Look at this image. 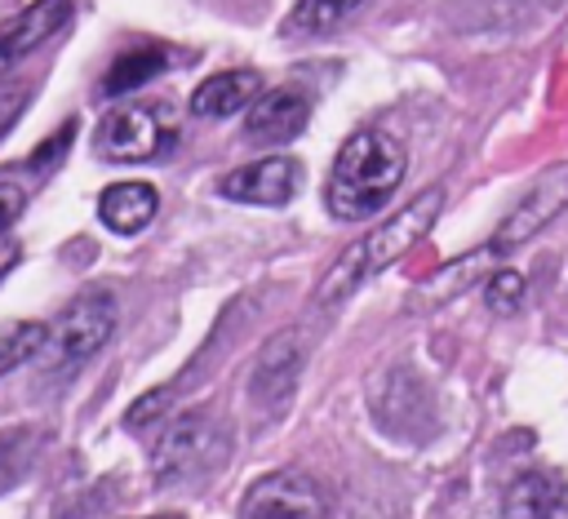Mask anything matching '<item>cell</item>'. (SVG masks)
Returning <instances> with one entry per match:
<instances>
[{
	"label": "cell",
	"mask_w": 568,
	"mask_h": 519,
	"mask_svg": "<svg viewBox=\"0 0 568 519\" xmlns=\"http://www.w3.org/2000/svg\"><path fill=\"white\" fill-rule=\"evenodd\" d=\"M173 67V58L164 53V49H155V44H142V49H129V53H120L111 67H106V75H102V98H124V93H138L142 84H151L160 71H169Z\"/></svg>",
	"instance_id": "9a60e30c"
},
{
	"label": "cell",
	"mask_w": 568,
	"mask_h": 519,
	"mask_svg": "<svg viewBox=\"0 0 568 519\" xmlns=\"http://www.w3.org/2000/svg\"><path fill=\"white\" fill-rule=\"evenodd\" d=\"M306 120H311V93L297 84H280L248 102L244 138L257 146H280V142H293L306 129Z\"/></svg>",
	"instance_id": "ba28073f"
},
{
	"label": "cell",
	"mask_w": 568,
	"mask_h": 519,
	"mask_svg": "<svg viewBox=\"0 0 568 519\" xmlns=\"http://www.w3.org/2000/svg\"><path fill=\"white\" fill-rule=\"evenodd\" d=\"M155 519H182V515H155Z\"/></svg>",
	"instance_id": "603a6c76"
},
{
	"label": "cell",
	"mask_w": 568,
	"mask_h": 519,
	"mask_svg": "<svg viewBox=\"0 0 568 519\" xmlns=\"http://www.w3.org/2000/svg\"><path fill=\"white\" fill-rule=\"evenodd\" d=\"M302 368V355L293 346V333H280L266 342L257 368H253V399H266V404H280L288 390H293V377Z\"/></svg>",
	"instance_id": "5bb4252c"
},
{
	"label": "cell",
	"mask_w": 568,
	"mask_h": 519,
	"mask_svg": "<svg viewBox=\"0 0 568 519\" xmlns=\"http://www.w3.org/2000/svg\"><path fill=\"white\" fill-rule=\"evenodd\" d=\"M27 200H31V182L18 177V173H0V235L13 231V222L27 208Z\"/></svg>",
	"instance_id": "d6986e66"
},
{
	"label": "cell",
	"mask_w": 568,
	"mask_h": 519,
	"mask_svg": "<svg viewBox=\"0 0 568 519\" xmlns=\"http://www.w3.org/2000/svg\"><path fill=\"white\" fill-rule=\"evenodd\" d=\"M160 208V191L151 182H111L102 195H98V217L106 231L115 235H133L142 231Z\"/></svg>",
	"instance_id": "7c38bea8"
},
{
	"label": "cell",
	"mask_w": 568,
	"mask_h": 519,
	"mask_svg": "<svg viewBox=\"0 0 568 519\" xmlns=\"http://www.w3.org/2000/svg\"><path fill=\"white\" fill-rule=\"evenodd\" d=\"M501 519H568V488L550 470L515 475L501 492Z\"/></svg>",
	"instance_id": "30bf717a"
},
{
	"label": "cell",
	"mask_w": 568,
	"mask_h": 519,
	"mask_svg": "<svg viewBox=\"0 0 568 519\" xmlns=\"http://www.w3.org/2000/svg\"><path fill=\"white\" fill-rule=\"evenodd\" d=\"M18 253H22V248H18V240H13V235H0V279L9 275V266L18 262Z\"/></svg>",
	"instance_id": "7402d4cb"
},
{
	"label": "cell",
	"mask_w": 568,
	"mask_h": 519,
	"mask_svg": "<svg viewBox=\"0 0 568 519\" xmlns=\"http://www.w3.org/2000/svg\"><path fill=\"white\" fill-rule=\"evenodd\" d=\"M36 430H4L0 435V492L9 488V484H18V475H27V466H31V457H36Z\"/></svg>",
	"instance_id": "ac0fdd59"
},
{
	"label": "cell",
	"mask_w": 568,
	"mask_h": 519,
	"mask_svg": "<svg viewBox=\"0 0 568 519\" xmlns=\"http://www.w3.org/2000/svg\"><path fill=\"white\" fill-rule=\"evenodd\" d=\"M297 186H302V160H293V155H266V160H253V164L217 177V195H226L235 204H266V208L288 204L297 195Z\"/></svg>",
	"instance_id": "52a82bcc"
},
{
	"label": "cell",
	"mask_w": 568,
	"mask_h": 519,
	"mask_svg": "<svg viewBox=\"0 0 568 519\" xmlns=\"http://www.w3.org/2000/svg\"><path fill=\"white\" fill-rule=\"evenodd\" d=\"M67 18H71V0H31L13 18H4L0 22V67H13L27 53H36L44 40H53L67 27Z\"/></svg>",
	"instance_id": "9c48e42d"
},
{
	"label": "cell",
	"mask_w": 568,
	"mask_h": 519,
	"mask_svg": "<svg viewBox=\"0 0 568 519\" xmlns=\"http://www.w3.org/2000/svg\"><path fill=\"white\" fill-rule=\"evenodd\" d=\"M568 208V164H555L550 173H541L524 200H515V208L501 217V226L493 231V253H510L519 244H528L532 235H541L559 213Z\"/></svg>",
	"instance_id": "5b68a950"
},
{
	"label": "cell",
	"mask_w": 568,
	"mask_h": 519,
	"mask_svg": "<svg viewBox=\"0 0 568 519\" xmlns=\"http://www.w3.org/2000/svg\"><path fill=\"white\" fill-rule=\"evenodd\" d=\"M404 169H408V155H404V146L390 133H382V129H355L337 146V160H333L328 182H324L328 213L337 222H364V217H373L395 195V186L404 182Z\"/></svg>",
	"instance_id": "6da1fadb"
},
{
	"label": "cell",
	"mask_w": 568,
	"mask_h": 519,
	"mask_svg": "<svg viewBox=\"0 0 568 519\" xmlns=\"http://www.w3.org/2000/svg\"><path fill=\"white\" fill-rule=\"evenodd\" d=\"M44 337H49V324H40V319H13V324H0V377L13 373L18 364L36 359L40 346H44Z\"/></svg>",
	"instance_id": "e0dca14e"
},
{
	"label": "cell",
	"mask_w": 568,
	"mask_h": 519,
	"mask_svg": "<svg viewBox=\"0 0 568 519\" xmlns=\"http://www.w3.org/2000/svg\"><path fill=\"white\" fill-rule=\"evenodd\" d=\"M484 302H488L493 311H515V306L524 302V275H519V271H497V275L488 279V288H484Z\"/></svg>",
	"instance_id": "ffe728a7"
},
{
	"label": "cell",
	"mask_w": 568,
	"mask_h": 519,
	"mask_svg": "<svg viewBox=\"0 0 568 519\" xmlns=\"http://www.w3.org/2000/svg\"><path fill=\"white\" fill-rule=\"evenodd\" d=\"M324 488L302 470H271L240 501V519H324Z\"/></svg>",
	"instance_id": "8992f818"
},
{
	"label": "cell",
	"mask_w": 568,
	"mask_h": 519,
	"mask_svg": "<svg viewBox=\"0 0 568 519\" xmlns=\"http://www.w3.org/2000/svg\"><path fill=\"white\" fill-rule=\"evenodd\" d=\"M169 142H173L169 115L155 111V106H146V102H124V106L106 111L102 124H98V133H93V151L102 160H115V164L155 160Z\"/></svg>",
	"instance_id": "277c9868"
},
{
	"label": "cell",
	"mask_w": 568,
	"mask_h": 519,
	"mask_svg": "<svg viewBox=\"0 0 568 519\" xmlns=\"http://www.w3.org/2000/svg\"><path fill=\"white\" fill-rule=\"evenodd\" d=\"M439 208H444V186H426L417 200H408L399 213H390L382 226H373V235H359L355 244H346L337 253V262L324 271L320 288H315V306H333V302L351 297L364 279H373L377 271L399 262L435 226Z\"/></svg>",
	"instance_id": "7a4b0ae2"
},
{
	"label": "cell",
	"mask_w": 568,
	"mask_h": 519,
	"mask_svg": "<svg viewBox=\"0 0 568 519\" xmlns=\"http://www.w3.org/2000/svg\"><path fill=\"white\" fill-rule=\"evenodd\" d=\"M262 93V75L253 67H231L209 75L195 93H191V111L200 120H231L235 111H244L253 98Z\"/></svg>",
	"instance_id": "8fae6325"
},
{
	"label": "cell",
	"mask_w": 568,
	"mask_h": 519,
	"mask_svg": "<svg viewBox=\"0 0 568 519\" xmlns=\"http://www.w3.org/2000/svg\"><path fill=\"white\" fill-rule=\"evenodd\" d=\"M27 98H31L27 84H18V80H4V84H0V138L18 124V115L27 111Z\"/></svg>",
	"instance_id": "44dd1931"
},
{
	"label": "cell",
	"mask_w": 568,
	"mask_h": 519,
	"mask_svg": "<svg viewBox=\"0 0 568 519\" xmlns=\"http://www.w3.org/2000/svg\"><path fill=\"white\" fill-rule=\"evenodd\" d=\"M115 319H120V306H115L111 288H89V293L71 297L40 346L49 355V373H67V368L84 364L89 355H98L106 346V337L115 333Z\"/></svg>",
	"instance_id": "3957f363"
},
{
	"label": "cell",
	"mask_w": 568,
	"mask_h": 519,
	"mask_svg": "<svg viewBox=\"0 0 568 519\" xmlns=\"http://www.w3.org/2000/svg\"><path fill=\"white\" fill-rule=\"evenodd\" d=\"M364 0H297L288 22H284V35H328L333 27H342Z\"/></svg>",
	"instance_id": "2e32d148"
},
{
	"label": "cell",
	"mask_w": 568,
	"mask_h": 519,
	"mask_svg": "<svg viewBox=\"0 0 568 519\" xmlns=\"http://www.w3.org/2000/svg\"><path fill=\"white\" fill-rule=\"evenodd\" d=\"M204 435H209V421L200 413H186V417H173L155 444V457H151V470L160 479H178L195 466L200 448H204Z\"/></svg>",
	"instance_id": "4fadbf2b"
}]
</instances>
